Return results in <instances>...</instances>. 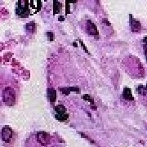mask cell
<instances>
[{
  "label": "cell",
  "instance_id": "obj_1",
  "mask_svg": "<svg viewBox=\"0 0 147 147\" xmlns=\"http://www.w3.org/2000/svg\"><path fill=\"white\" fill-rule=\"evenodd\" d=\"M3 100L7 105H13L16 102V93L13 88L6 87L3 91Z\"/></svg>",
  "mask_w": 147,
  "mask_h": 147
},
{
  "label": "cell",
  "instance_id": "obj_2",
  "mask_svg": "<svg viewBox=\"0 0 147 147\" xmlns=\"http://www.w3.org/2000/svg\"><path fill=\"white\" fill-rule=\"evenodd\" d=\"M29 3L30 1H26V0H21L17 2V6H16V13L17 16L21 17H26L30 13L29 10Z\"/></svg>",
  "mask_w": 147,
  "mask_h": 147
},
{
  "label": "cell",
  "instance_id": "obj_3",
  "mask_svg": "<svg viewBox=\"0 0 147 147\" xmlns=\"http://www.w3.org/2000/svg\"><path fill=\"white\" fill-rule=\"evenodd\" d=\"M12 135H13V132L10 127L8 126H5L3 130H2V139L3 141L5 142H9L12 138Z\"/></svg>",
  "mask_w": 147,
  "mask_h": 147
},
{
  "label": "cell",
  "instance_id": "obj_4",
  "mask_svg": "<svg viewBox=\"0 0 147 147\" xmlns=\"http://www.w3.org/2000/svg\"><path fill=\"white\" fill-rule=\"evenodd\" d=\"M130 28L132 32H139L142 30V25L139 21L134 19L132 15H130Z\"/></svg>",
  "mask_w": 147,
  "mask_h": 147
},
{
  "label": "cell",
  "instance_id": "obj_5",
  "mask_svg": "<svg viewBox=\"0 0 147 147\" xmlns=\"http://www.w3.org/2000/svg\"><path fill=\"white\" fill-rule=\"evenodd\" d=\"M87 30L89 34L91 35H95V36H97L98 35V30L97 28V26L93 23L92 21L88 20L87 21Z\"/></svg>",
  "mask_w": 147,
  "mask_h": 147
},
{
  "label": "cell",
  "instance_id": "obj_6",
  "mask_svg": "<svg viewBox=\"0 0 147 147\" xmlns=\"http://www.w3.org/2000/svg\"><path fill=\"white\" fill-rule=\"evenodd\" d=\"M37 137H38V142L44 145L47 144L49 142V136L45 132H38L37 134Z\"/></svg>",
  "mask_w": 147,
  "mask_h": 147
},
{
  "label": "cell",
  "instance_id": "obj_7",
  "mask_svg": "<svg viewBox=\"0 0 147 147\" xmlns=\"http://www.w3.org/2000/svg\"><path fill=\"white\" fill-rule=\"evenodd\" d=\"M48 97L50 102L54 103L56 100V92L54 88L51 87L48 89Z\"/></svg>",
  "mask_w": 147,
  "mask_h": 147
},
{
  "label": "cell",
  "instance_id": "obj_8",
  "mask_svg": "<svg viewBox=\"0 0 147 147\" xmlns=\"http://www.w3.org/2000/svg\"><path fill=\"white\" fill-rule=\"evenodd\" d=\"M123 95H124V99H126L127 101H133L134 98L132 97V90L128 87H125L124 89V93H123Z\"/></svg>",
  "mask_w": 147,
  "mask_h": 147
},
{
  "label": "cell",
  "instance_id": "obj_9",
  "mask_svg": "<svg viewBox=\"0 0 147 147\" xmlns=\"http://www.w3.org/2000/svg\"><path fill=\"white\" fill-rule=\"evenodd\" d=\"M60 91L65 95H69L70 92H76L79 93V88L78 87H60Z\"/></svg>",
  "mask_w": 147,
  "mask_h": 147
},
{
  "label": "cell",
  "instance_id": "obj_10",
  "mask_svg": "<svg viewBox=\"0 0 147 147\" xmlns=\"http://www.w3.org/2000/svg\"><path fill=\"white\" fill-rule=\"evenodd\" d=\"M60 8H61V3H59L58 1L55 0L54 2H53V11H54V14H56V13L60 12Z\"/></svg>",
  "mask_w": 147,
  "mask_h": 147
},
{
  "label": "cell",
  "instance_id": "obj_11",
  "mask_svg": "<svg viewBox=\"0 0 147 147\" xmlns=\"http://www.w3.org/2000/svg\"><path fill=\"white\" fill-rule=\"evenodd\" d=\"M55 110L57 113V114H65V111H66V108H65L63 105H56L55 107Z\"/></svg>",
  "mask_w": 147,
  "mask_h": 147
},
{
  "label": "cell",
  "instance_id": "obj_12",
  "mask_svg": "<svg viewBox=\"0 0 147 147\" xmlns=\"http://www.w3.org/2000/svg\"><path fill=\"white\" fill-rule=\"evenodd\" d=\"M69 115L68 114H56V119L57 120H59L60 122H64L65 120L68 119Z\"/></svg>",
  "mask_w": 147,
  "mask_h": 147
},
{
  "label": "cell",
  "instance_id": "obj_13",
  "mask_svg": "<svg viewBox=\"0 0 147 147\" xmlns=\"http://www.w3.org/2000/svg\"><path fill=\"white\" fill-rule=\"evenodd\" d=\"M137 93L142 94V95H146L147 88L146 87H144L143 85H140L137 87Z\"/></svg>",
  "mask_w": 147,
  "mask_h": 147
},
{
  "label": "cell",
  "instance_id": "obj_14",
  "mask_svg": "<svg viewBox=\"0 0 147 147\" xmlns=\"http://www.w3.org/2000/svg\"><path fill=\"white\" fill-rule=\"evenodd\" d=\"M26 29L28 31H30V32H34L35 30V25H34V22L28 23L27 25H26Z\"/></svg>",
  "mask_w": 147,
  "mask_h": 147
},
{
  "label": "cell",
  "instance_id": "obj_15",
  "mask_svg": "<svg viewBox=\"0 0 147 147\" xmlns=\"http://www.w3.org/2000/svg\"><path fill=\"white\" fill-rule=\"evenodd\" d=\"M77 3V1H66L65 2V7H66V12L65 14H69L70 12V3Z\"/></svg>",
  "mask_w": 147,
  "mask_h": 147
},
{
  "label": "cell",
  "instance_id": "obj_16",
  "mask_svg": "<svg viewBox=\"0 0 147 147\" xmlns=\"http://www.w3.org/2000/svg\"><path fill=\"white\" fill-rule=\"evenodd\" d=\"M144 42V45H143V49H144V52H145V56L147 60V37H145L143 39Z\"/></svg>",
  "mask_w": 147,
  "mask_h": 147
},
{
  "label": "cell",
  "instance_id": "obj_17",
  "mask_svg": "<svg viewBox=\"0 0 147 147\" xmlns=\"http://www.w3.org/2000/svg\"><path fill=\"white\" fill-rule=\"evenodd\" d=\"M83 98L85 101H90V103H92L93 105L94 104V99H93L92 97H90L89 95L86 94V95H84V96L83 97Z\"/></svg>",
  "mask_w": 147,
  "mask_h": 147
},
{
  "label": "cell",
  "instance_id": "obj_18",
  "mask_svg": "<svg viewBox=\"0 0 147 147\" xmlns=\"http://www.w3.org/2000/svg\"><path fill=\"white\" fill-rule=\"evenodd\" d=\"M48 38L50 41H52V40L54 39V35H53V33L52 32L48 31Z\"/></svg>",
  "mask_w": 147,
  "mask_h": 147
},
{
  "label": "cell",
  "instance_id": "obj_19",
  "mask_svg": "<svg viewBox=\"0 0 147 147\" xmlns=\"http://www.w3.org/2000/svg\"><path fill=\"white\" fill-rule=\"evenodd\" d=\"M79 42H80V44H81L82 47H83V49L85 50V52H86L87 53H88V54H89V52H88V51H87V48H86V47L84 46V44H83V41H82V40H79Z\"/></svg>",
  "mask_w": 147,
  "mask_h": 147
},
{
  "label": "cell",
  "instance_id": "obj_20",
  "mask_svg": "<svg viewBox=\"0 0 147 147\" xmlns=\"http://www.w3.org/2000/svg\"><path fill=\"white\" fill-rule=\"evenodd\" d=\"M60 21H64V17L63 16H60V19H59Z\"/></svg>",
  "mask_w": 147,
  "mask_h": 147
},
{
  "label": "cell",
  "instance_id": "obj_21",
  "mask_svg": "<svg viewBox=\"0 0 147 147\" xmlns=\"http://www.w3.org/2000/svg\"><path fill=\"white\" fill-rule=\"evenodd\" d=\"M146 88H147V85H146Z\"/></svg>",
  "mask_w": 147,
  "mask_h": 147
}]
</instances>
